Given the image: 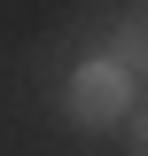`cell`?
Segmentation results:
<instances>
[{"label":"cell","mask_w":148,"mask_h":156,"mask_svg":"<svg viewBox=\"0 0 148 156\" xmlns=\"http://www.w3.org/2000/svg\"><path fill=\"white\" fill-rule=\"evenodd\" d=\"M132 109V78H125V62H86V70L70 78V117L78 125H117V117Z\"/></svg>","instance_id":"cell-1"},{"label":"cell","mask_w":148,"mask_h":156,"mask_svg":"<svg viewBox=\"0 0 148 156\" xmlns=\"http://www.w3.org/2000/svg\"><path fill=\"white\" fill-rule=\"evenodd\" d=\"M117 62H125V78H148V0L125 8V23H117Z\"/></svg>","instance_id":"cell-2"},{"label":"cell","mask_w":148,"mask_h":156,"mask_svg":"<svg viewBox=\"0 0 148 156\" xmlns=\"http://www.w3.org/2000/svg\"><path fill=\"white\" fill-rule=\"evenodd\" d=\"M125 148H132V156H148V109H132V117H125Z\"/></svg>","instance_id":"cell-3"}]
</instances>
